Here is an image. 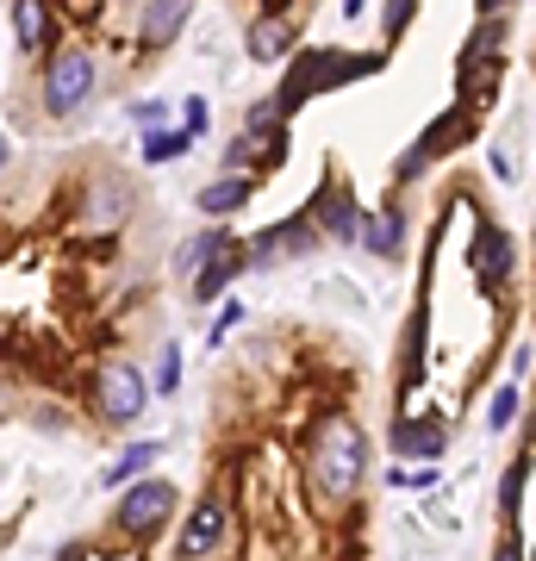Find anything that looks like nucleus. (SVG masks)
<instances>
[{
    "label": "nucleus",
    "mask_w": 536,
    "mask_h": 561,
    "mask_svg": "<svg viewBox=\"0 0 536 561\" xmlns=\"http://www.w3.org/2000/svg\"><path fill=\"white\" fill-rule=\"evenodd\" d=\"M368 13V0H343V20H362Z\"/></svg>",
    "instance_id": "obj_31"
},
{
    "label": "nucleus",
    "mask_w": 536,
    "mask_h": 561,
    "mask_svg": "<svg viewBox=\"0 0 536 561\" xmlns=\"http://www.w3.org/2000/svg\"><path fill=\"white\" fill-rule=\"evenodd\" d=\"M32 69H38V119L57 125V131L81 125L100 106V94H106V62H100L94 38H62Z\"/></svg>",
    "instance_id": "obj_2"
},
{
    "label": "nucleus",
    "mask_w": 536,
    "mask_h": 561,
    "mask_svg": "<svg viewBox=\"0 0 536 561\" xmlns=\"http://www.w3.org/2000/svg\"><path fill=\"white\" fill-rule=\"evenodd\" d=\"M231 238V225H199V231H187V238L175 243V256H169V268H175V280H194L206 262H213V250Z\"/></svg>",
    "instance_id": "obj_18"
},
{
    "label": "nucleus",
    "mask_w": 536,
    "mask_h": 561,
    "mask_svg": "<svg viewBox=\"0 0 536 561\" xmlns=\"http://www.w3.org/2000/svg\"><path fill=\"white\" fill-rule=\"evenodd\" d=\"M231 500L225 493H199L194 512L181 518L175 530V561H219L225 549H231Z\"/></svg>",
    "instance_id": "obj_8"
},
{
    "label": "nucleus",
    "mask_w": 536,
    "mask_h": 561,
    "mask_svg": "<svg viewBox=\"0 0 536 561\" xmlns=\"http://www.w3.org/2000/svg\"><path fill=\"white\" fill-rule=\"evenodd\" d=\"M125 119L138 131H157V125H169V101L162 94H138V101H125Z\"/></svg>",
    "instance_id": "obj_23"
},
{
    "label": "nucleus",
    "mask_w": 536,
    "mask_h": 561,
    "mask_svg": "<svg viewBox=\"0 0 536 561\" xmlns=\"http://www.w3.org/2000/svg\"><path fill=\"white\" fill-rule=\"evenodd\" d=\"M512 419H517V381H505L493 393V405H487V431H505Z\"/></svg>",
    "instance_id": "obj_26"
},
{
    "label": "nucleus",
    "mask_w": 536,
    "mask_h": 561,
    "mask_svg": "<svg viewBox=\"0 0 536 561\" xmlns=\"http://www.w3.org/2000/svg\"><path fill=\"white\" fill-rule=\"evenodd\" d=\"M20 405H25V375L13 362H0V419H13Z\"/></svg>",
    "instance_id": "obj_24"
},
{
    "label": "nucleus",
    "mask_w": 536,
    "mask_h": 561,
    "mask_svg": "<svg viewBox=\"0 0 536 561\" xmlns=\"http://www.w3.org/2000/svg\"><path fill=\"white\" fill-rule=\"evenodd\" d=\"M493 561H524V542H512V537H499V549H493Z\"/></svg>",
    "instance_id": "obj_28"
},
{
    "label": "nucleus",
    "mask_w": 536,
    "mask_h": 561,
    "mask_svg": "<svg viewBox=\"0 0 536 561\" xmlns=\"http://www.w3.org/2000/svg\"><path fill=\"white\" fill-rule=\"evenodd\" d=\"M412 20H418V0H380V50L406 38Z\"/></svg>",
    "instance_id": "obj_22"
},
{
    "label": "nucleus",
    "mask_w": 536,
    "mask_h": 561,
    "mask_svg": "<svg viewBox=\"0 0 536 561\" xmlns=\"http://www.w3.org/2000/svg\"><path fill=\"white\" fill-rule=\"evenodd\" d=\"M194 157V138L181 125H157V131H138V162L144 169H169V162Z\"/></svg>",
    "instance_id": "obj_19"
},
{
    "label": "nucleus",
    "mask_w": 536,
    "mask_h": 561,
    "mask_svg": "<svg viewBox=\"0 0 536 561\" xmlns=\"http://www.w3.org/2000/svg\"><path fill=\"white\" fill-rule=\"evenodd\" d=\"M106 7H138V0H106Z\"/></svg>",
    "instance_id": "obj_32"
},
{
    "label": "nucleus",
    "mask_w": 536,
    "mask_h": 561,
    "mask_svg": "<svg viewBox=\"0 0 536 561\" xmlns=\"http://www.w3.org/2000/svg\"><path fill=\"white\" fill-rule=\"evenodd\" d=\"M138 213V181L113 169V162H100L94 175H76V213H69V231L88 243H106L119 238L125 225Z\"/></svg>",
    "instance_id": "obj_4"
},
{
    "label": "nucleus",
    "mask_w": 536,
    "mask_h": 561,
    "mask_svg": "<svg viewBox=\"0 0 536 561\" xmlns=\"http://www.w3.org/2000/svg\"><path fill=\"white\" fill-rule=\"evenodd\" d=\"M7 32H13V50L25 62H44L69 38V20H62L57 0H7Z\"/></svg>",
    "instance_id": "obj_10"
},
{
    "label": "nucleus",
    "mask_w": 536,
    "mask_h": 561,
    "mask_svg": "<svg viewBox=\"0 0 536 561\" xmlns=\"http://www.w3.org/2000/svg\"><path fill=\"white\" fill-rule=\"evenodd\" d=\"M256 187H262V175H243V169H219L213 181H199L194 187V213L206 225H231L243 213V206L256 201Z\"/></svg>",
    "instance_id": "obj_13"
},
{
    "label": "nucleus",
    "mask_w": 536,
    "mask_h": 561,
    "mask_svg": "<svg viewBox=\"0 0 536 561\" xmlns=\"http://www.w3.org/2000/svg\"><path fill=\"white\" fill-rule=\"evenodd\" d=\"M306 219L318 225V238L324 243H362V201L356 187L343 181V169H324V181H318V194L306 201Z\"/></svg>",
    "instance_id": "obj_9"
},
{
    "label": "nucleus",
    "mask_w": 536,
    "mask_h": 561,
    "mask_svg": "<svg viewBox=\"0 0 536 561\" xmlns=\"http://www.w3.org/2000/svg\"><path fill=\"white\" fill-rule=\"evenodd\" d=\"M150 375H144L138 362H100L94 375H88V405H94V419L106 431H138V419L150 412Z\"/></svg>",
    "instance_id": "obj_5"
},
{
    "label": "nucleus",
    "mask_w": 536,
    "mask_h": 561,
    "mask_svg": "<svg viewBox=\"0 0 536 561\" xmlns=\"http://www.w3.org/2000/svg\"><path fill=\"white\" fill-rule=\"evenodd\" d=\"M449 419L443 412H431V419H394V431H387V449H394L399 461H437L443 449H449Z\"/></svg>",
    "instance_id": "obj_14"
},
{
    "label": "nucleus",
    "mask_w": 536,
    "mask_h": 561,
    "mask_svg": "<svg viewBox=\"0 0 536 561\" xmlns=\"http://www.w3.org/2000/svg\"><path fill=\"white\" fill-rule=\"evenodd\" d=\"M294 50H299V13L294 7H262L250 20V32H243V57L256 69H281Z\"/></svg>",
    "instance_id": "obj_12"
},
{
    "label": "nucleus",
    "mask_w": 536,
    "mask_h": 561,
    "mask_svg": "<svg viewBox=\"0 0 536 561\" xmlns=\"http://www.w3.org/2000/svg\"><path fill=\"white\" fill-rule=\"evenodd\" d=\"M299 468H306V486L324 512H343V505L362 493L368 481V431H362L356 412H318V424L306 431V449H299Z\"/></svg>",
    "instance_id": "obj_1"
},
{
    "label": "nucleus",
    "mask_w": 536,
    "mask_h": 561,
    "mask_svg": "<svg viewBox=\"0 0 536 561\" xmlns=\"http://www.w3.org/2000/svg\"><path fill=\"white\" fill-rule=\"evenodd\" d=\"M206 125H213V106H206V94H187V101H181V131H187V138H206Z\"/></svg>",
    "instance_id": "obj_25"
},
{
    "label": "nucleus",
    "mask_w": 536,
    "mask_h": 561,
    "mask_svg": "<svg viewBox=\"0 0 536 561\" xmlns=\"http://www.w3.org/2000/svg\"><path fill=\"white\" fill-rule=\"evenodd\" d=\"M238 275H243V238L231 231V238H225L219 250H213V262H206V268H199L194 280H187V300H194V306L225 300V294H231V280H238Z\"/></svg>",
    "instance_id": "obj_15"
},
{
    "label": "nucleus",
    "mask_w": 536,
    "mask_h": 561,
    "mask_svg": "<svg viewBox=\"0 0 536 561\" xmlns=\"http://www.w3.org/2000/svg\"><path fill=\"white\" fill-rule=\"evenodd\" d=\"M20 419L32 424V431H50V437L76 431V412H69L62 400H25V405H20Z\"/></svg>",
    "instance_id": "obj_20"
},
{
    "label": "nucleus",
    "mask_w": 536,
    "mask_h": 561,
    "mask_svg": "<svg viewBox=\"0 0 536 561\" xmlns=\"http://www.w3.org/2000/svg\"><path fill=\"white\" fill-rule=\"evenodd\" d=\"M380 62H387V50H318V44L312 50H294V57H287V76H281V88H275V106L294 119L312 94L350 88L356 76H375Z\"/></svg>",
    "instance_id": "obj_3"
},
{
    "label": "nucleus",
    "mask_w": 536,
    "mask_h": 561,
    "mask_svg": "<svg viewBox=\"0 0 536 561\" xmlns=\"http://www.w3.org/2000/svg\"><path fill=\"white\" fill-rule=\"evenodd\" d=\"M194 7L199 0H138V7H132V50H138V57L175 50L181 32L194 25Z\"/></svg>",
    "instance_id": "obj_11"
},
{
    "label": "nucleus",
    "mask_w": 536,
    "mask_h": 561,
    "mask_svg": "<svg viewBox=\"0 0 536 561\" xmlns=\"http://www.w3.org/2000/svg\"><path fill=\"white\" fill-rule=\"evenodd\" d=\"M7 169H13V138H7V125H0V181H7Z\"/></svg>",
    "instance_id": "obj_29"
},
{
    "label": "nucleus",
    "mask_w": 536,
    "mask_h": 561,
    "mask_svg": "<svg viewBox=\"0 0 536 561\" xmlns=\"http://www.w3.org/2000/svg\"><path fill=\"white\" fill-rule=\"evenodd\" d=\"M362 250H368V256H380V262L406 256V206H399V201L375 206V213L362 219Z\"/></svg>",
    "instance_id": "obj_16"
},
{
    "label": "nucleus",
    "mask_w": 536,
    "mask_h": 561,
    "mask_svg": "<svg viewBox=\"0 0 536 561\" xmlns=\"http://www.w3.org/2000/svg\"><path fill=\"white\" fill-rule=\"evenodd\" d=\"M275 162H287V113L275 106V94H262V101H250V113H243V131H231L219 169L262 175V169H275Z\"/></svg>",
    "instance_id": "obj_6"
},
{
    "label": "nucleus",
    "mask_w": 536,
    "mask_h": 561,
    "mask_svg": "<svg viewBox=\"0 0 536 561\" xmlns=\"http://www.w3.org/2000/svg\"><path fill=\"white\" fill-rule=\"evenodd\" d=\"M175 505H181V486L169 481V474H144V481H132L119 493V505H113V530H119L125 542H157L169 524H175Z\"/></svg>",
    "instance_id": "obj_7"
},
{
    "label": "nucleus",
    "mask_w": 536,
    "mask_h": 561,
    "mask_svg": "<svg viewBox=\"0 0 536 561\" xmlns=\"http://www.w3.org/2000/svg\"><path fill=\"white\" fill-rule=\"evenodd\" d=\"M150 393H157V400H175V393H181V343H175V337L157 350V375H150Z\"/></svg>",
    "instance_id": "obj_21"
},
{
    "label": "nucleus",
    "mask_w": 536,
    "mask_h": 561,
    "mask_svg": "<svg viewBox=\"0 0 536 561\" xmlns=\"http://www.w3.org/2000/svg\"><path fill=\"white\" fill-rule=\"evenodd\" d=\"M238 324H243V300H225V306H219V319H213V350H219V343L231 337Z\"/></svg>",
    "instance_id": "obj_27"
},
{
    "label": "nucleus",
    "mask_w": 536,
    "mask_h": 561,
    "mask_svg": "<svg viewBox=\"0 0 536 561\" xmlns=\"http://www.w3.org/2000/svg\"><path fill=\"white\" fill-rule=\"evenodd\" d=\"M57 561H88V549H81V542H62V549H57Z\"/></svg>",
    "instance_id": "obj_30"
},
{
    "label": "nucleus",
    "mask_w": 536,
    "mask_h": 561,
    "mask_svg": "<svg viewBox=\"0 0 536 561\" xmlns=\"http://www.w3.org/2000/svg\"><path fill=\"white\" fill-rule=\"evenodd\" d=\"M169 456V443H125L119 456L106 461V474H100V486L106 493H125L132 481H144V474H157V461Z\"/></svg>",
    "instance_id": "obj_17"
}]
</instances>
